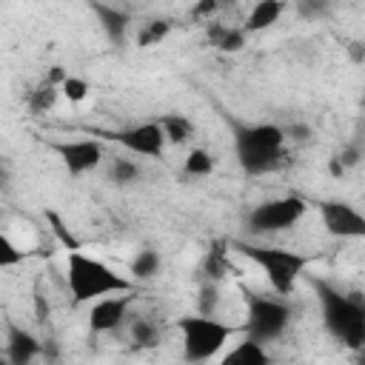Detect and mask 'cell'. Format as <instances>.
<instances>
[{
	"label": "cell",
	"instance_id": "1",
	"mask_svg": "<svg viewBox=\"0 0 365 365\" xmlns=\"http://www.w3.org/2000/svg\"><path fill=\"white\" fill-rule=\"evenodd\" d=\"M234 154L245 174H271L285 160V128L274 123H234Z\"/></svg>",
	"mask_w": 365,
	"mask_h": 365
},
{
	"label": "cell",
	"instance_id": "2",
	"mask_svg": "<svg viewBox=\"0 0 365 365\" xmlns=\"http://www.w3.org/2000/svg\"><path fill=\"white\" fill-rule=\"evenodd\" d=\"M66 285L74 302H97L103 297L111 294H131L134 282L123 274H117L111 265H106L103 259L71 248L66 257Z\"/></svg>",
	"mask_w": 365,
	"mask_h": 365
},
{
	"label": "cell",
	"instance_id": "3",
	"mask_svg": "<svg viewBox=\"0 0 365 365\" xmlns=\"http://www.w3.org/2000/svg\"><path fill=\"white\" fill-rule=\"evenodd\" d=\"M314 291L319 297V308H322V322L325 331L342 342L345 348H362L365 342V305L356 297H348L345 291H339L336 285L317 279Z\"/></svg>",
	"mask_w": 365,
	"mask_h": 365
},
{
	"label": "cell",
	"instance_id": "4",
	"mask_svg": "<svg viewBox=\"0 0 365 365\" xmlns=\"http://www.w3.org/2000/svg\"><path fill=\"white\" fill-rule=\"evenodd\" d=\"M234 248L248 257L271 282V288L279 297H288L297 285V279L305 274L308 259L299 251H288V248H277V245H251V242H234Z\"/></svg>",
	"mask_w": 365,
	"mask_h": 365
},
{
	"label": "cell",
	"instance_id": "5",
	"mask_svg": "<svg viewBox=\"0 0 365 365\" xmlns=\"http://www.w3.org/2000/svg\"><path fill=\"white\" fill-rule=\"evenodd\" d=\"M177 328H180V351L188 365H202L214 359L234 336V328L228 322L217 317H200V314L182 317Z\"/></svg>",
	"mask_w": 365,
	"mask_h": 365
},
{
	"label": "cell",
	"instance_id": "6",
	"mask_svg": "<svg viewBox=\"0 0 365 365\" xmlns=\"http://www.w3.org/2000/svg\"><path fill=\"white\" fill-rule=\"evenodd\" d=\"M291 305L282 297H262L251 294L248 297V311H245V336L254 342H274L279 339L288 325H291Z\"/></svg>",
	"mask_w": 365,
	"mask_h": 365
},
{
	"label": "cell",
	"instance_id": "7",
	"mask_svg": "<svg viewBox=\"0 0 365 365\" xmlns=\"http://www.w3.org/2000/svg\"><path fill=\"white\" fill-rule=\"evenodd\" d=\"M305 211H308V202L297 194L274 197L251 208V214L245 217V228L251 234H277V231L297 225L305 217Z\"/></svg>",
	"mask_w": 365,
	"mask_h": 365
},
{
	"label": "cell",
	"instance_id": "8",
	"mask_svg": "<svg viewBox=\"0 0 365 365\" xmlns=\"http://www.w3.org/2000/svg\"><path fill=\"white\" fill-rule=\"evenodd\" d=\"M51 148L57 151V157H60V163L66 165V171L74 174V177L94 171V168L103 163V157H106L103 143H100V140H91V137H83V140H63V143H54Z\"/></svg>",
	"mask_w": 365,
	"mask_h": 365
},
{
	"label": "cell",
	"instance_id": "9",
	"mask_svg": "<svg viewBox=\"0 0 365 365\" xmlns=\"http://www.w3.org/2000/svg\"><path fill=\"white\" fill-rule=\"evenodd\" d=\"M319 217H322V225L331 237H339V240H359L365 237V217L342 202V200H325L319 202Z\"/></svg>",
	"mask_w": 365,
	"mask_h": 365
},
{
	"label": "cell",
	"instance_id": "10",
	"mask_svg": "<svg viewBox=\"0 0 365 365\" xmlns=\"http://www.w3.org/2000/svg\"><path fill=\"white\" fill-rule=\"evenodd\" d=\"M114 140H117L125 151H131V154H137V157H151V160L163 157V151H165V145H168L165 137H163L160 123H140V125L123 128V131L114 134Z\"/></svg>",
	"mask_w": 365,
	"mask_h": 365
},
{
	"label": "cell",
	"instance_id": "11",
	"mask_svg": "<svg viewBox=\"0 0 365 365\" xmlns=\"http://www.w3.org/2000/svg\"><path fill=\"white\" fill-rule=\"evenodd\" d=\"M131 299H134L131 294H111V297H103V299L91 302V308H88V328L94 334L117 331L128 319Z\"/></svg>",
	"mask_w": 365,
	"mask_h": 365
},
{
	"label": "cell",
	"instance_id": "12",
	"mask_svg": "<svg viewBox=\"0 0 365 365\" xmlns=\"http://www.w3.org/2000/svg\"><path fill=\"white\" fill-rule=\"evenodd\" d=\"M43 354V342L23 325L6 322V362L9 365H31Z\"/></svg>",
	"mask_w": 365,
	"mask_h": 365
},
{
	"label": "cell",
	"instance_id": "13",
	"mask_svg": "<svg viewBox=\"0 0 365 365\" xmlns=\"http://www.w3.org/2000/svg\"><path fill=\"white\" fill-rule=\"evenodd\" d=\"M282 11H285V3H282V0H259V3L251 6L242 31H245V34H257V31L271 29V26L282 17Z\"/></svg>",
	"mask_w": 365,
	"mask_h": 365
},
{
	"label": "cell",
	"instance_id": "14",
	"mask_svg": "<svg viewBox=\"0 0 365 365\" xmlns=\"http://www.w3.org/2000/svg\"><path fill=\"white\" fill-rule=\"evenodd\" d=\"M220 365H271V356L262 342H254L245 336L242 342H237L234 348H228L222 354Z\"/></svg>",
	"mask_w": 365,
	"mask_h": 365
},
{
	"label": "cell",
	"instance_id": "15",
	"mask_svg": "<svg viewBox=\"0 0 365 365\" xmlns=\"http://www.w3.org/2000/svg\"><path fill=\"white\" fill-rule=\"evenodd\" d=\"M94 11H97L100 26H103V31L108 34V40L123 43L125 34H128V29H131V14L123 11V9H117V6H103V3H97Z\"/></svg>",
	"mask_w": 365,
	"mask_h": 365
},
{
	"label": "cell",
	"instance_id": "16",
	"mask_svg": "<svg viewBox=\"0 0 365 365\" xmlns=\"http://www.w3.org/2000/svg\"><path fill=\"white\" fill-rule=\"evenodd\" d=\"M157 123L163 128L165 143H171V145H182V143H188L194 137V123L188 117H182V114H163Z\"/></svg>",
	"mask_w": 365,
	"mask_h": 365
},
{
	"label": "cell",
	"instance_id": "17",
	"mask_svg": "<svg viewBox=\"0 0 365 365\" xmlns=\"http://www.w3.org/2000/svg\"><path fill=\"white\" fill-rule=\"evenodd\" d=\"M160 268H163V259H160V254H157V251H151V248H143V251H137V254L131 257V262H128V274H131V282H134V279H137V282L154 279V277L160 274Z\"/></svg>",
	"mask_w": 365,
	"mask_h": 365
},
{
	"label": "cell",
	"instance_id": "18",
	"mask_svg": "<svg viewBox=\"0 0 365 365\" xmlns=\"http://www.w3.org/2000/svg\"><path fill=\"white\" fill-rule=\"evenodd\" d=\"M245 37H248V34H245L242 29H237V26H211V29H208L211 46L220 48V51H228V54L240 51V48L245 46Z\"/></svg>",
	"mask_w": 365,
	"mask_h": 365
},
{
	"label": "cell",
	"instance_id": "19",
	"mask_svg": "<svg viewBox=\"0 0 365 365\" xmlns=\"http://www.w3.org/2000/svg\"><path fill=\"white\" fill-rule=\"evenodd\" d=\"M225 248L228 242H214L208 251H205V259H202V282H220L225 268H228V257H225Z\"/></svg>",
	"mask_w": 365,
	"mask_h": 365
},
{
	"label": "cell",
	"instance_id": "20",
	"mask_svg": "<svg viewBox=\"0 0 365 365\" xmlns=\"http://www.w3.org/2000/svg\"><path fill=\"white\" fill-rule=\"evenodd\" d=\"M128 331H131L134 348H154L160 342V325L151 317H134Z\"/></svg>",
	"mask_w": 365,
	"mask_h": 365
},
{
	"label": "cell",
	"instance_id": "21",
	"mask_svg": "<svg viewBox=\"0 0 365 365\" xmlns=\"http://www.w3.org/2000/svg\"><path fill=\"white\" fill-rule=\"evenodd\" d=\"M214 171V154L208 148H191L182 160V174L185 177H208Z\"/></svg>",
	"mask_w": 365,
	"mask_h": 365
},
{
	"label": "cell",
	"instance_id": "22",
	"mask_svg": "<svg viewBox=\"0 0 365 365\" xmlns=\"http://www.w3.org/2000/svg\"><path fill=\"white\" fill-rule=\"evenodd\" d=\"M57 97H60V86L43 80V83L31 91V97H29V108H31V114H46V111H51L54 103H57Z\"/></svg>",
	"mask_w": 365,
	"mask_h": 365
},
{
	"label": "cell",
	"instance_id": "23",
	"mask_svg": "<svg viewBox=\"0 0 365 365\" xmlns=\"http://www.w3.org/2000/svg\"><path fill=\"white\" fill-rule=\"evenodd\" d=\"M171 31V23L168 20H148L140 26L137 31V46L140 48H151V46H160Z\"/></svg>",
	"mask_w": 365,
	"mask_h": 365
},
{
	"label": "cell",
	"instance_id": "24",
	"mask_svg": "<svg viewBox=\"0 0 365 365\" xmlns=\"http://www.w3.org/2000/svg\"><path fill=\"white\" fill-rule=\"evenodd\" d=\"M140 174H143L140 163H134V160H128V157H114L111 165H108V177H111L117 185H131V182L140 180Z\"/></svg>",
	"mask_w": 365,
	"mask_h": 365
},
{
	"label": "cell",
	"instance_id": "25",
	"mask_svg": "<svg viewBox=\"0 0 365 365\" xmlns=\"http://www.w3.org/2000/svg\"><path fill=\"white\" fill-rule=\"evenodd\" d=\"M217 308H220V282H200L197 314L200 317H217Z\"/></svg>",
	"mask_w": 365,
	"mask_h": 365
},
{
	"label": "cell",
	"instance_id": "26",
	"mask_svg": "<svg viewBox=\"0 0 365 365\" xmlns=\"http://www.w3.org/2000/svg\"><path fill=\"white\" fill-rule=\"evenodd\" d=\"M91 86L86 77H77V74H66V80L60 83V94L68 100V103H83L88 97Z\"/></svg>",
	"mask_w": 365,
	"mask_h": 365
},
{
	"label": "cell",
	"instance_id": "27",
	"mask_svg": "<svg viewBox=\"0 0 365 365\" xmlns=\"http://www.w3.org/2000/svg\"><path fill=\"white\" fill-rule=\"evenodd\" d=\"M26 259V251H20L3 231H0V268H14Z\"/></svg>",
	"mask_w": 365,
	"mask_h": 365
},
{
	"label": "cell",
	"instance_id": "28",
	"mask_svg": "<svg viewBox=\"0 0 365 365\" xmlns=\"http://www.w3.org/2000/svg\"><path fill=\"white\" fill-rule=\"evenodd\" d=\"M288 137H291V140H299V143H305V140L311 137V128H308L305 123H294V125L285 131V140H288Z\"/></svg>",
	"mask_w": 365,
	"mask_h": 365
},
{
	"label": "cell",
	"instance_id": "29",
	"mask_svg": "<svg viewBox=\"0 0 365 365\" xmlns=\"http://www.w3.org/2000/svg\"><path fill=\"white\" fill-rule=\"evenodd\" d=\"M220 6L217 3H211V0H205V3H197L194 6V17H208V14H214Z\"/></svg>",
	"mask_w": 365,
	"mask_h": 365
},
{
	"label": "cell",
	"instance_id": "30",
	"mask_svg": "<svg viewBox=\"0 0 365 365\" xmlns=\"http://www.w3.org/2000/svg\"><path fill=\"white\" fill-rule=\"evenodd\" d=\"M0 182H3V171H0Z\"/></svg>",
	"mask_w": 365,
	"mask_h": 365
}]
</instances>
